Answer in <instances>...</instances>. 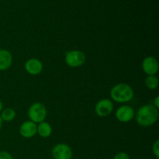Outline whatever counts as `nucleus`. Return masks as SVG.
I'll return each instance as SVG.
<instances>
[{"label":"nucleus","mask_w":159,"mask_h":159,"mask_svg":"<svg viewBox=\"0 0 159 159\" xmlns=\"http://www.w3.org/2000/svg\"><path fill=\"white\" fill-rule=\"evenodd\" d=\"M51 155L54 159H71L72 151L68 144L60 143L54 146L51 151Z\"/></svg>","instance_id":"nucleus-6"},{"label":"nucleus","mask_w":159,"mask_h":159,"mask_svg":"<svg viewBox=\"0 0 159 159\" xmlns=\"http://www.w3.org/2000/svg\"><path fill=\"white\" fill-rule=\"evenodd\" d=\"M0 159H13L10 153L6 151H1L0 152Z\"/></svg>","instance_id":"nucleus-17"},{"label":"nucleus","mask_w":159,"mask_h":159,"mask_svg":"<svg viewBox=\"0 0 159 159\" xmlns=\"http://www.w3.org/2000/svg\"><path fill=\"white\" fill-rule=\"evenodd\" d=\"M134 96V92L130 85L127 83H118L110 90V97L119 103L130 102Z\"/></svg>","instance_id":"nucleus-2"},{"label":"nucleus","mask_w":159,"mask_h":159,"mask_svg":"<svg viewBox=\"0 0 159 159\" xmlns=\"http://www.w3.org/2000/svg\"><path fill=\"white\" fill-rule=\"evenodd\" d=\"M135 112L132 107L123 105L116 111V118L120 123H128L134 118Z\"/></svg>","instance_id":"nucleus-7"},{"label":"nucleus","mask_w":159,"mask_h":159,"mask_svg":"<svg viewBox=\"0 0 159 159\" xmlns=\"http://www.w3.org/2000/svg\"><path fill=\"white\" fill-rule=\"evenodd\" d=\"M47 115H48V111L46 107L41 102H34L30 105L28 110V116L30 120L35 124H40L44 121Z\"/></svg>","instance_id":"nucleus-3"},{"label":"nucleus","mask_w":159,"mask_h":159,"mask_svg":"<svg viewBox=\"0 0 159 159\" xmlns=\"http://www.w3.org/2000/svg\"><path fill=\"white\" fill-rule=\"evenodd\" d=\"M152 105H153L154 107H155V108H157L158 110V109H159V96H157L154 99L153 103H152Z\"/></svg>","instance_id":"nucleus-18"},{"label":"nucleus","mask_w":159,"mask_h":159,"mask_svg":"<svg viewBox=\"0 0 159 159\" xmlns=\"http://www.w3.org/2000/svg\"><path fill=\"white\" fill-rule=\"evenodd\" d=\"M37 124L31 120H26L23 122L20 127V135L24 138H31L37 134Z\"/></svg>","instance_id":"nucleus-10"},{"label":"nucleus","mask_w":159,"mask_h":159,"mask_svg":"<svg viewBox=\"0 0 159 159\" xmlns=\"http://www.w3.org/2000/svg\"><path fill=\"white\" fill-rule=\"evenodd\" d=\"M12 64V55L8 50H0V71H6Z\"/></svg>","instance_id":"nucleus-11"},{"label":"nucleus","mask_w":159,"mask_h":159,"mask_svg":"<svg viewBox=\"0 0 159 159\" xmlns=\"http://www.w3.org/2000/svg\"><path fill=\"white\" fill-rule=\"evenodd\" d=\"M158 110L152 104L144 105L138 109L135 114V119L138 125L144 127H151L158 119Z\"/></svg>","instance_id":"nucleus-1"},{"label":"nucleus","mask_w":159,"mask_h":159,"mask_svg":"<svg viewBox=\"0 0 159 159\" xmlns=\"http://www.w3.org/2000/svg\"><path fill=\"white\" fill-rule=\"evenodd\" d=\"M2 118H1V116H0V130H1L2 129Z\"/></svg>","instance_id":"nucleus-20"},{"label":"nucleus","mask_w":159,"mask_h":159,"mask_svg":"<svg viewBox=\"0 0 159 159\" xmlns=\"http://www.w3.org/2000/svg\"><path fill=\"white\" fill-rule=\"evenodd\" d=\"M65 63L70 68H79L85 64L86 57L83 51L72 50L65 54Z\"/></svg>","instance_id":"nucleus-4"},{"label":"nucleus","mask_w":159,"mask_h":159,"mask_svg":"<svg viewBox=\"0 0 159 159\" xmlns=\"http://www.w3.org/2000/svg\"><path fill=\"white\" fill-rule=\"evenodd\" d=\"M113 110V103L110 99L104 98L97 102L95 107V112L99 117H107Z\"/></svg>","instance_id":"nucleus-5"},{"label":"nucleus","mask_w":159,"mask_h":159,"mask_svg":"<svg viewBox=\"0 0 159 159\" xmlns=\"http://www.w3.org/2000/svg\"><path fill=\"white\" fill-rule=\"evenodd\" d=\"M113 159H130V158L128 154L126 152H120L115 155Z\"/></svg>","instance_id":"nucleus-16"},{"label":"nucleus","mask_w":159,"mask_h":159,"mask_svg":"<svg viewBox=\"0 0 159 159\" xmlns=\"http://www.w3.org/2000/svg\"><path fill=\"white\" fill-rule=\"evenodd\" d=\"M144 84H145V86L149 89H156L159 84L158 77L155 75H148L144 80Z\"/></svg>","instance_id":"nucleus-14"},{"label":"nucleus","mask_w":159,"mask_h":159,"mask_svg":"<svg viewBox=\"0 0 159 159\" xmlns=\"http://www.w3.org/2000/svg\"><path fill=\"white\" fill-rule=\"evenodd\" d=\"M144 159H149V158H144Z\"/></svg>","instance_id":"nucleus-22"},{"label":"nucleus","mask_w":159,"mask_h":159,"mask_svg":"<svg viewBox=\"0 0 159 159\" xmlns=\"http://www.w3.org/2000/svg\"><path fill=\"white\" fill-rule=\"evenodd\" d=\"M37 134H38L39 136L43 138H49L52 134V127L49 123L43 121L37 125Z\"/></svg>","instance_id":"nucleus-12"},{"label":"nucleus","mask_w":159,"mask_h":159,"mask_svg":"<svg viewBox=\"0 0 159 159\" xmlns=\"http://www.w3.org/2000/svg\"><path fill=\"white\" fill-rule=\"evenodd\" d=\"M152 152L157 159L159 158V140H156L152 146Z\"/></svg>","instance_id":"nucleus-15"},{"label":"nucleus","mask_w":159,"mask_h":159,"mask_svg":"<svg viewBox=\"0 0 159 159\" xmlns=\"http://www.w3.org/2000/svg\"><path fill=\"white\" fill-rule=\"evenodd\" d=\"M2 49V48H1V46H0V50H1Z\"/></svg>","instance_id":"nucleus-21"},{"label":"nucleus","mask_w":159,"mask_h":159,"mask_svg":"<svg viewBox=\"0 0 159 159\" xmlns=\"http://www.w3.org/2000/svg\"><path fill=\"white\" fill-rule=\"evenodd\" d=\"M2 110H3V103L2 102L1 99H0V113H1V111Z\"/></svg>","instance_id":"nucleus-19"},{"label":"nucleus","mask_w":159,"mask_h":159,"mask_svg":"<svg viewBox=\"0 0 159 159\" xmlns=\"http://www.w3.org/2000/svg\"><path fill=\"white\" fill-rule=\"evenodd\" d=\"M24 68L28 74L31 75H38L43 71V66L39 59L30 58L25 62Z\"/></svg>","instance_id":"nucleus-9"},{"label":"nucleus","mask_w":159,"mask_h":159,"mask_svg":"<svg viewBox=\"0 0 159 159\" xmlns=\"http://www.w3.org/2000/svg\"><path fill=\"white\" fill-rule=\"evenodd\" d=\"M16 116V113L15 110L10 108V107L3 109L1 111V114H0L2 121H6V122H10V121L13 120Z\"/></svg>","instance_id":"nucleus-13"},{"label":"nucleus","mask_w":159,"mask_h":159,"mask_svg":"<svg viewBox=\"0 0 159 159\" xmlns=\"http://www.w3.org/2000/svg\"><path fill=\"white\" fill-rule=\"evenodd\" d=\"M142 69L147 75H155L158 71V62L152 56L146 57L142 61Z\"/></svg>","instance_id":"nucleus-8"}]
</instances>
